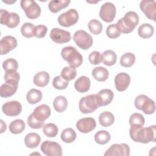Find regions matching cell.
Segmentation results:
<instances>
[{
	"label": "cell",
	"mask_w": 156,
	"mask_h": 156,
	"mask_svg": "<svg viewBox=\"0 0 156 156\" xmlns=\"http://www.w3.org/2000/svg\"><path fill=\"white\" fill-rule=\"evenodd\" d=\"M140 8L148 19L155 21L156 2L155 1L143 0L140 4Z\"/></svg>",
	"instance_id": "9a60e30c"
},
{
	"label": "cell",
	"mask_w": 156,
	"mask_h": 156,
	"mask_svg": "<svg viewBox=\"0 0 156 156\" xmlns=\"http://www.w3.org/2000/svg\"><path fill=\"white\" fill-rule=\"evenodd\" d=\"M106 34L110 38H116L121 35L116 24H110L106 29Z\"/></svg>",
	"instance_id": "ee69618b"
},
{
	"label": "cell",
	"mask_w": 156,
	"mask_h": 156,
	"mask_svg": "<svg viewBox=\"0 0 156 156\" xmlns=\"http://www.w3.org/2000/svg\"><path fill=\"white\" fill-rule=\"evenodd\" d=\"M62 58L70 66L75 68L80 66L83 63V57L78 51L73 46H66L61 51Z\"/></svg>",
	"instance_id": "3957f363"
},
{
	"label": "cell",
	"mask_w": 156,
	"mask_h": 156,
	"mask_svg": "<svg viewBox=\"0 0 156 156\" xmlns=\"http://www.w3.org/2000/svg\"><path fill=\"white\" fill-rule=\"evenodd\" d=\"M90 79L85 76H82L74 82V88L79 93H85L90 90Z\"/></svg>",
	"instance_id": "44dd1931"
},
{
	"label": "cell",
	"mask_w": 156,
	"mask_h": 156,
	"mask_svg": "<svg viewBox=\"0 0 156 156\" xmlns=\"http://www.w3.org/2000/svg\"><path fill=\"white\" fill-rule=\"evenodd\" d=\"M135 55L132 52H126L120 58V65L126 68L131 67L135 62Z\"/></svg>",
	"instance_id": "836d02e7"
},
{
	"label": "cell",
	"mask_w": 156,
	"mask_h": 156,
	"mask_svg": "<svg viewBox=\"0 0 156 156\" xmlns=\"http://www.w3.org/2000/svg\"><path fill=\"white\" fill-rule=\"evenodd\" d=\"M41 152L48 156H62V149L60 145L55 141L46 140L40 147Z\"/></svg>",
	"instance_id": "30bf717a"
},
{
	"label": "cell",
	"mask_w": 156,
	"mask_h": 156,
	"mask_svg": "<svg viewBox=\"0 0 156 156\" xmlns=\"http://www.w3.org/2000/svg\"><path fill=\"white\" fill-rule=\"evenodd\" d=\"M32 114L37 120L44 122L51 115V109L48 105L41 104L34 109Z\"/></svg>",
	"instance_id": "ffe728a7"
},
{
	"label": "cell",
	"mask_w": 156,
	"mask_h": 156,
	"mask_svg": "<svg viewBox=\"0 0 156 156\" xmlns=\"http://www.w3.org/2000/svg\"><path fill=\"white\" fill-rule=\"evenodd\" d=\"M2 68L5 72L11 70H17L18 68V63L15 59L10 58L2 62Z\"/></svg>",
	"instance_id": "60d3db41"
},
{
	"label": "cell",
	"mask_w": 156,
	"mask_h": 156,
	"mask_svg": "<svg viewBox=\"0 0 156 156\" xmlns=\"http://www.w3.org/2000/svg\"><path fill=\"white\" fill-rule=\"evenodd\" d=\"M20 4L28 18L33 20L40 16L41 13V8L35 1L22 0L21 1Z\"/></svg>",
	"instance_id": "8992f818"
},
{
	"label": "cell",
	"mask_w": 156,
	"mask_h": 156,
	"mask_svg": "<svg viewBox=\"0 0 156 156\" xmlns=\"http://www.w3.org/2000/svg\"><path fill=\"white\" fill-rule=\"evenodd\" d=\"M73 40L81 49L87 50L93 44V38L85 30H79L74 32Z\"/></svg>",
	"instance_id": "52a82bcc"
},
{
	"label": "cell",
	"mask_w": 156,
	"mask_h": 156,
	"mask_svg": "<svg viewBox=\"0 0 156 156\" xmlns=\"http://www.w3.org/2000/svg\"><path fill=\"white\" fill-rule=\"evenodd\" d=\"M16 39L11 35H7L2 37L0 41L1 54L5 55L14 49L17 46Z\"/></svg>",
	"instance_id": "e0dca14e"
},
{
	"label": "cell",
	"mask_w": 156,
	"mask_h": 156,
	"mask_svg": "<svg viewBox=\"0 0 156 156\" xmlns=\"http://www.w3.org/2000/svg\"><path fill=\"white\" fill-rule=\"evenodd\" d=\"M77 74L76 68L72 66L63 68L61 72V76L65 80L69 81L74 79Z\"/></svg>",
	"instance_id": "d590c367"
},
{
	"label": "cell",
	"mask_w": 156,
	"mask_h": 156,
	"mask_svg": "<svg viewBox=\"0 0 156 156\" xmlns=\"http://www.w3.org/2000/svg\"><path fill=\"white\" fill-rule=\"evenodd\" d=\"M2 112L9 116L19 115L22 111V105L18 101H12L4 103L2 106Z\"/></svg>",
	"instance_id": "5bb4252c"
},
{
	"label": "cell",
	"mask_w": 156,
	"mask_h": 156,
	"mask_svg": "<svg viewBox=\"0 0 156 156\" xmlns=\"http://www.w3.org/2000/svg\"><path fill=\"white\" fill-rule=\"evenodd\" d=\"M69 83V81L64 79L61 76H55L52 82L53 87L57 90H64L65 89Z\"/></svg>",
	"instance_id": "f35d334b"
},
{
	"label": "cell",
	"mask_w": 156,
	"mask_h": 156,
	"mask_svg": "<svg viewBox=\"0 0 156 156\" xmlns=\"http://www.w3.org/2000/svg\"><path fill=\"white\" fill-rule=\"evenodd\" d=\"M129 156L130 147L126 143L113 144L105 151L104 156Z\"/></svg>",
	"instance_id": "7c38bea8"
},
{
	"label": "cell",
	"mask_w": 156,
	"mask_h": 156,
	"mask_svg": "<svg viewBox=\"0 0 156 156\" xmlns=\"http://www.w3.org/2000/svg\"><path fill=\"white\" fill-rule=\"evenodd\" d=\"M88 27L91 33L94 35H99L102 30V23L96 19H93L88 22Z\"/></svg>",
	"instance_id": "74e56055"
},
{
	"label": "cell",
	"mask_w": 156,
	"mask_h": 156,
	"mask_svg": "<svg viewBox=\"0 0 156 156\" xmlns=\"http://www.w3.org/2000/svg\"><path fill=\"white\" fill-rule=\"evenodd\" d=\"M44 122H41L37 120L33 115V114H30L27 118V124L32 129H38L43 127Z\"/></svg>",
	"instance_id": "f6af8a7d"
},
{
	"label": "cell",
	"mask_w": 156,
	"mask_h": 156,
	"mask_svg": "<svg viewBox=\"0 0 156 156\" xmlns=\"http://www.w3.org/2000/svg\"><path fill=\"white\" fill-rule=\"evenodd\" d=\"M47 32H48L47 27L44 25L40 24L35 26L33 30V34H34V36L37 38H42L46 36Z\"/></svg>",
	"instance_id": "7bdbcfd3"
},
{
	"label": "cell",
	"mask_w": 156,
	"mask_h": 156,
	"mask_svg": "<svg viewBox=\"0 0 156 156\" xmlns=\"http://www.w3.org/2000/svg\"><path fill=\"white\" fill-rule=\"evenodd\" d=\"M115 15L116 7L113 3L107 2L102 5L99 11V16L104 21L107 23L113 21Z\"/></svg>",
	"instance_id": "8fae6325"
},
{
	"label": "cell",
	"mask_w": 156,
	"mask_h": 156,
	"mask_svg": "<svg viewBox=\"0 0 156 156\" xmlns=\"http://www.w3.org/2000/svg\"><path fill=\"white\" fill-rule=\"evenodd\" d=\"M96 122L94 118L88 117L80 119L76 123L77 130L81 133H87L95 129Z\"/></svg>",
	"instance_id": "2e32d148"
},
{
	"label": "cell",
	"mask_w": 156,
	"mask_h": 156,
	"mask_svg": "<svg viewBox=\"0 0 156 156\" xmlns=\"http://www.w3.org/2000/svg\"><path fill=\"white\" fill-rule=\"evenodd\" d=\"M135 107L142 110L145 114L151 115L155 112V104L154 101L144 94H140L135 99Z\"/></svg>",
	"instance_id": "5b68a950"
},
{
	"label": "cell",
	"mask_w": 156,
	"mask_h": 156,
	"mask_svg": "<svg viewBox=\"0 0 156 156\" xmlns=\"http://www.w3.org/2000/svg\"><path fill=\"white\" fill-rule=\"evenodd\" d=\"M101 107L98 94H90L82 98L79 103L80 111L82 113H90Z\"/></svg>",
	"instance_id": "277c9868"
},
{
	"label": "cell",
	"mask_w": 156,
	"mask_h": 156,
	"mask_svg": "<svg viewBox=\"0 0 156 156\" xmlns=\"http://www.w3.org/2000/svg\"><path fill=\"white\" fill-rule=\"evenodd\" d=\"M129 134L130 138L135 142L144 144L151 141L155 142V126L143 127L139 125L130 126Z\"/></svg>",
	"instance_id": "6da1fadb"
},
{
	"label": "cell",
	"mask_w": 156,
	"mask_h": 156,
	"mask_svg": "<svg viewBox=\"0 0 156 156\" xmlns=\"http://www.w3.org/2000/svg\"><path fill=\"white\" fill-rule=\"evenodd\" d=\"M50 76L46 71H42L37 73L34 77L33 82L35 85L39 87L46 86L49 81Z\"/></svg>",
	"instance_id": "603a6c76"
},
{
	"label": "cell",
	"mask_w": 156,
	"mask_h": 156,
	"mask_svg": "<svg viewBox=\"0 0 156 156\" xmlns=\"http://www.w3.org/2000/svg\"><path fill=\"white\" fill-rule=\"evenodd\" d=\"M20 23L19 15L15 12L9 13L7 10L1 9V24L9 28H15Z\"/></svg>",
	"instance_id": "9c48e42d"
},
{
	"label": "cell",
	"mask_w": 156,
	"mask_h": 156,
	"mask_svg": "<svg viewBox=\"0 0 156 156\" xmlns=\"http://www.w3.org/2000/svg\"><path fill=\"white\" fill-rule=\"evenodd\" d=\"M50 38L55 43L62 44L71 40V33L60 28H53L50 32Z\"/></svg>",
	"instance_id": "4fadbf2b"
},
{
	"label": "cell",
	"mask_w": 156,
	"mask_h": 156,
	"mask_svg": "<svg viewBox=\"0 0 156 156\" xmlns=\"http://www.w3.org/2000/svg\"><path fill=\"white\" fill-rule=\"evenodd\" d=\"M41 141L40 136L34 132L29 133L27 134L24 138V143L28 148H35L38 146Z\"/></svg>",
	"instance_id": "cb8c5ba5"
},
{
	"label": "cell",
	"mask_w": 156,
	"mask_h": 156,
	"mask_svg": "<svg viewBox=\"0 0 156 156\" xmlns=\"http://www.w3.org/2000/svg\"><path fill=\"white\" fill-rule=\"evenodd\" d=\"M145 122V119L144 116L139 113H133L129 118V124L132 125H139L141 126H144Z\"/></svg>",
	"instance_id": "b9f144b4"
},
{
	"label": "cell",
	"mask_w": 156,
	"mask_h": 156,
	"mask_svg": "<svg viewBox=\"0 0 156 156\" xmlns=\"http://www.w3.org/2000/svg\"><path fill=\"white\" fill-rule=\"evenodd\" d=\"M58 127L53 123H48L43 126V132L48 137H55L58 133Z\"/></svg>",
	"instance_id": "8d00e7d4"
},
{
	"label": "cell",
	"mask_w": 156,
	"mask_h": 156,
	"mask_svg": "<svg viewBox=\"0 0 156 156\" xmlns=\"http://www.w3.org/2000/svg\"><path fill=\"white\" fill-rule=\"evenodd\" d=\"M76 136V133L72 128H66L61 133L62 140L66 143H71L74 141Z\"/></svg>",
	"instance_id": "d6a6232c"
},
{
	"label": "cell",
	"mask_w": 156,
	"mask_h": 156,
	"mask_svg": "<svg viewBox=\"0 0 156 156\" xmlns=\"http://www.w3.org/2000/svg\"><path fill=\"white\" fill-rule=\"evenodd\" d=\"M53 106L56 112L59 113L64 112L68 106L66 98L63 96H57L54 100Z\"/></svg>",
	"instance_id": "1f68e13d"
},
{
	"label": "cell",
	"mask_w": 156,
	"mask_h": 156,
	"mask_svg": "<svg viewBox=\"0 0 156 156\" xmlns=\"http://www.w3.org/2000/svg\"><path fill=\"white\" fill-rule=\"evenodd\" d=\"M26 124L23 119H17L9 124V130L11 133L13 134H19L23 132L25 129Z\"/></svg>",
	"instance_id": "4dcf8cb0"
},
{
	"label": "cell",
	"mask_w": 156,
	"mask_h": 156,
	"mask_svg": "<svg viewBox=\"0 0 156 156\" xmlns=\"http://www.w3.org/2000/svg\"><path fill=\"white\" fill-rule=\"evenodd\" d=\"M111 136L108 132L106 130H99L94 135V141L99 144H105L110 140Z\"/></svg>",
	"instance_id": "e575fe53"
},
{
	"label": "cell",
	"mask_w": 156,
	"mask_h": 156,
	"mask_svg": "<svg viewBox=\"0 0 156 156\" xmlns=\"http://www.w3.org/2000/svg\"><path fill=\"white\" fill-rule=\"evenodd\" d=\"M3 2H5L6 4H13L14 2H16V1H2Z\"/></svg>",
	"instance_id": "c3c4849f"
},
{
	"label": "cell",
	"mask_w": 156,
	"mask_h": 156,
	"mask_svg": "<svg viewBox=\"0 0 156 156\" xmlns=\"http://www.w3.org/2000/svg\"><path fill=\"white\" fill-rule=\"evenodd\" d=\"M88 60L93 65H99L101 62V54L97 51L91 52L88 55Z\"/></svg>",
	"instance_id": "7dc6e473"
},
{
	"label": "cell",
	"mask_w": 156,
	"mask_h": 156,
	"mask_svg": "<svg viewBox=\"0 0 156 156\" xmlns=\"http://www.w3.org/2000/svg\"><path fill=\"white\" fill-rule=\"evenodd\" d=\"M18 82L15 81H5L0 88V96L1 98H9L13 96L16 91Z\"/></svg>",
	"instance_id": "d6986e66"
},
{
	"label": "cell",
	"mask_w": 156,
	"mask_h": 156,
	"mask_svg": "<svg viewBox=\"0 0 156 156\" xmlns=\"http://www.w3.org/2000/svg\"><path fill=\"white\" fill-rule=\"evenodd\" d=\"M20 76L16 70H11L6 71L4 74L5 81H15L19 82Z\"/></svg>",
	"instance_id": "bcb514c9"
},
{
	"label": "cell",
	"mask_w": 156,
	"mask_h": 156,
	"mask_svg": "<svg viewBox=\"0 0 156 156\" xmlns=\"http://www.w3.org/2000/svg\"><path fill=\"white\" fill-rule=\"evenodd\" d=\"M117 56L112 50H106L101 54V62L106 66H112L116 63Z\"/></svg>",
	"instance_id": "d4e9b609"
},
{
	"label": "cell",
	"mask_w": 156,
	"mask_h": 156,
	"mask_svg": "<svg viewBox=\"0 0 156 156\" xmlns=\"http://www.w3.org/2000/svg\"><path fill=\"white\" fill-rule=\"evenodd\" d=\"M154 33V27L149 23H144L138 29V34L143 38H149L153 35Z\"/></svg>",
	"instance_id": "83f0119b"
},
{
	"label": "cell",
	"mask_w": 156,
	"mask_h": 156,
	"mask_svg": "<svg viewBox=\"0 0 156 156\" xmlns=\"http://www.w3.org/2000/svg\"><path fill=\"white\" fill-rule=\"evenodd\" d=\"M79 20V13L74 9H70L66 12L61 13L58 17V24L65 27L74 25Z\"/></svg>",
	"instance_id": "ba28073f"
},
{
	"label": "cell",
	"mask_w": 156,
	"mask_h": 156,
	"mask_svg": "<svg viewBox=\"0 0 156 156\" xmlns=\"http://www.w3.org/2000/svg\"><path fill=\"white\" fill-rule=\"evenodd\" d=\"M139 16L133 11L127 12L122 18H120L116 24V27L121 33L129 34L132 32L138 24Z\"/></svg>",
	"instance_id": "7a4b0ae2"
},
{
	"label": "cell",
	"mask_w": 156,
	"mask_h": 156,
	"mask_svg": "<svg viewBox=\"0 0 156 156\" xmlns=\"http://www.w3.org/2000/svg\"><path fill=\"white\" fill-rule=\"evenodd\" d=\"M69 0H60V1H51L48 4L49 10L52 13H57L62 9L66 8L70 3Z\"/></svg>",
	"instance_id": "4316f807"
},
{
	"label": "cell",
	"mask_w": 156,
	"mask_h": 156,
	"mask_svg": "<svg viewBox=\"0 0 156 156\" xmlns=\"http://www.w3.org/2000/svg\"><path fill=\"white\" fill-rule=\"evenodd\" d=\"M114 82L116 89L119 91H124L130 83V77L126 73H119L116 75Z\"/></svg>",
	"instance_id": "ac0fdd59"
},
{
	"label": "cell",
	"mask_w": 156,
	"mask_h": 156,
	"mask_svg": "<svg viewBox=\"0 0 156 156\" xmlns=\"http://www.w3.org/2000/svg\"><path fill=\"white\" fill-rule=\"evenodd\" d=\"M42 92L37 89H30L26 94V99L30 104H35L39 102L42 99Z\"/></svg>",
	"instance_id": "f546056e"
},
{
	"label": "cell",
	"mask_w": 156,
	"mask_h": 156,
	"mask_svg": "<svg viewBox=\"0 0 156 156\" xmlns=\"http://www.w3.org/2000/svg\"><path fill=\"white\" fill-rule=\"evenodd\" d=\"M93 77L99 82H104L108 77V71L104 67L98 66L94 68L91 72Z\"/></svg>",
	"instance_id": "484cf974"
},
{
	"label": "cell",
	"mask_w": 156,
	"mask_h": 156,
	"mask_svg": "<svg viewBox=\"0 0 156 156\" xmlns=\"http://www.w3.org/2000/svg\"><path fill=\"white\" fill-rule=\"evenodd\" d=\"M35 26L32 23H25L21 27V33L23 36L26 38H32L34 37L33 30Z\"/></svg>",
	"instance_id": "ab89813d"
},
{
	"label": "cell",
	"mask_w": 156,
	"mask_h": 156,
	"mask_svg": "<svg viewBox=\"0 0 156 156\" xmlns=\"http://www.w3.org/2000/svg\"><path fill=\"white\" fill-rule=\"evenodd\" d=\"M99 121L102 126L107 127L113 124L115 117L113 114L111 112L105 111L99 115Z\"/></svg>",
	"instance_id": "f1b7e54d"
},
{
	"label": "cell",
	"mask_w": 156,
	"mask_h": 156,
	"mask_svg": "<svg viewBox=\"0 0 156 156\" xmlns=\"http://www.w3.org/2000/svg\"><path fill=\"white\" fill-rule=\"evenodd\" d=\"M98 98L101 106H105L108 105L113 98V92L110 89H103L99 91Z\"/></svg>",
	"instance_id": "7402d4cb"
}]
</instances>
